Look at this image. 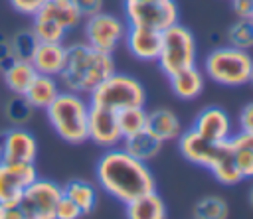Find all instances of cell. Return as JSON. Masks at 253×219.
<instances>
[{
    "instance_id": "6da1fadb",
    "label": "cell",
    "mask_w": 253,
    "mask_h": 219,
    "mask_svg": "<svg viewBox=\"0 0 253 219\" xmlns=\"http://www.w3.org/2000/svg\"><path fill=\"white\" fill-rule=\"evenodd\" d=\"M95 178L99 187L121 203H128L156 189V180L146 162L132 158L119 146L107 148L101 154L95 166Z\"/></svg>"
},
{
    "instance_id": "7a4b0ae2",
    "label": "cell",
    "mask_w": 253,
    "mask_h": 219,
    "mask_svg": "<svg viewBox=\"0 0 253 219\" xmlns=\"http://www.w3.org/2000/svg\"><path fill=\"white\" fill-rule=\"evenodd\" d=\"M113 73V53L99 51L85 41H73L67 45L65 65L57 75V81L61 89L89 97V93Z\"/></svg>"
},
{
    "instance_id": "3957f363",
    "label": "cell",
    "mask_w": 253,
    "mask_h": 219,
    "mask_svg": "<svg viewBox=\"0 0 253 219\" xmlns=\"http://www.w3.org/2000/svg\"><path fill=\"white\" fill-rule=\"evenodd\" d=\"M45 118L53 132L67 144L87 142V118L89 99L83 95L61 89L59 95L45 107Z\"/></svg>"
},
{
    "instance_id": "277c9868",
    "label": "cell",
    "mask_w": 253,
    "mask_h": 219,
    "mask_svg": "<svg viewBox=\"0 0 253 219\" xmlns=\"http://www.w3.org/2000/svg\"><path fill=\"white\" fill-rule=\"evenodd\" d=\"M253 71V55L233 45H217L204 57V73L221 87H243Z\"/></svg>"
},
{
    "instance_id": "5b68a950",
    "label": "cell",
    "mask_w": 253,
    "mask_h": 219,
    "mask_svg": "<svg viewBox=\"0 0 253 219\" xmlns=\"http://www.w3.org/2000/svg\"><path fill=\"white\" fill-rule=\"evenodd\" d=\"M89 105L105 107L111 110H123L128 107H144L146 89L136 77L115 71L89 93Z\"/></svg>"
},
{
    "instance_id": "8992f818",
    "label": "cell",
    "mask_w": 253,
    "mask_h": 219,
    "mask_svg": "<svg viewBox=\"0 0 253 219\" xmlns=\"http://www.w3.org/2000/svg\"><path fill=\"white\" fill-rule=\"evenodd\" d=\"M160 53H158V67L164 75H170L178 69L196 65L198 59V45L194 34L182 26L180 22L168 26L160 32Z\"/></svg>"
},
{
    "instance_id": "52a82bcc",
    "label": "cell",
    "mask_w": 253,
    "mask_h": 219,
    "mask_svg": "<svg viewBox=\"0 0 253 219\" xmlns=\"http://www.w3.org/2000/svg\"><path fill=\"white\" fill-rule=\"evenodd\" d=\"M61 197V185L47 178H36L18 197L22 219H55V205Z\"/></svg>"
},
{
    "instance_id": "ba28073f",
    "label": "cell",
    "mask_w": 253,
    "mask_h": 219,
    "mask_svg": "<svg viewBox=\"0 0 253 219\" xmlns=\"http://www.w3.org/2000/svg\"><path fill=\"white\" fill-rule=\"evenodd\" d=\"M126 28L128 26L123 18L101 10L89 18H83V41L99 51L115 53L125 41Z\"/></svg>"
},
{
    "instance_id": "9c48e42d",
    "label": "cell",
    "mask_w": 253,
    "mask_h": 219,
    "mask_svg": "<svg viewBox=\"0 0 253 219\" xmlns=\"http://www.w3.org/2000/svg\"><path fill=\"white\" fill-rule=\"evenodd\" d=\"M123 10L128 26H140L150 30H166L168 26L178 22L180 10L176 0H140L128 2L123 0Z\"/></svg>"
},
{
    "instance_id": "30bf717a",
    "label": "cell",
    "mask_w": 253,
    "mask_h": 219,
    "mask_svg": "<svg viewBox=\"0 0 253 219\" xmlns=\"http://www.w3.org/2000/svg\"><path fill=\"white\" fill-rule=\"evenodd\" d=\"M87 138L101 148H115L123 140V132L119 128L117 110L89 105V118H87Z\"/></svg>"
},
{
    "instance_id": "8fae6325",
    "label": "cell",
    "mask_w": 253,
    "mask_h": 219,
    "mask_svg": "<svg viewBox=\"0 0 253 219\" xmlns=\"http://www.w3.org/2000/svg\"><path fill=\"white\" fill-rule=\"evenodd\" d=\"M38 178L36 164L0 162V203H14Z\"/></svg>"
},
{
    "instance_id": "7c38bea8",
    "label": "cell",
    "mask_w": 253,
    "mask_h": 219,
    "mask_svg": "<svg viewBox=\"0 0 253 219\" xmlns=\"http://www.w3.org/2000/svg\"><path fill=\"white\" fill-rule=\"evenodd\" d=\"M192 128L200 136H204L206 140L215 142V144L227 142L231 138V134H233V122H231L229 114L221 107H206V109H202L196 114Z\"/></svg>"
},
{
    "instance_id": "4fadbf2b",
    "label": "cell",
    "mask_w": 253,
    "mask_h": 219,
    "mask_svg": "<svg viewBox=\"0 0 253 219\" xmlns=\"http://www.w3.org/2000/svg\"><path fill=\"white\" fill-rule=\"evenodd\" d=\"M38 158V140L36 136L24 126L6 128L4 136V150L0 162L12 164H36Z\"/></svg>"
},
{
    "instance_id": "5bb4252c",
    "label": "cell",
    "mask_w": 253,
    "mask_h": 219,
    "mask_svg": "<svg viewBox=\"0 0 253 219\" xmlns=\"http://www.w3.org/2000/svg\"><path fill=\"white\" fill-rule=\"evenodd\" d=\"M176 140H178V150L184 156V160H188L194 166L206 168V170L213 164V160L217 156V150H219V144L206 140L194 128L182 130Z\"/></svg>"
},
{
    "instance_id": "9a60e30c",
    "label": "cell",
    "mask_w": 253,
    "mask_h": 219,
    "mask_svg": "<svg viewBox=\"0 0 253 219\" xmlns=\"http://www.w3.org/2000/svg\"><path fill=\"white\" fill-rule=\"evenodd\" d=\"M160 37L162 34L158 30L128 26L123 43L126 45L128 53L138 61H156L160 53Z\"/></svg>"
},
{
    "instance_id": "2e32d148",
    "label": "cell",
    "mask_w": 253,
    "mask_h": 219,
    "mask_svg": "<svg viewBox=\"0 0 253 219\" xmlns=\"http://www.w3.org/2000/svg\"><path fill=\"white\" fill-rule=\"evenodd\" d=\"M168 77L170 89L172 93L180 99V101H194L204 93L206 87V75L198 65H190L184 69H178Z\"/></svg>"
},
{
    "instance_id": "e0dca14e",
    "label": "cell",
    "mask_w": 253,
    "mask_h": 219,
    "mask_svg": "<svg viewBox=\"0 0 253 219\" xmlns=\"http://www.w3.org/2000/svg\"><path fill=\"white\" fill-rule=\"evenodd\" d=\"M65 55L67 45L63 41H40L30 61L38 73L57 77L65 65Z\"/></svg>"
},
{
    "instance_id": "ac0fdd59",
    "label": "cell",
    "mask_w": 253,
    "mask_h": 219,
    "mask_svg": "<svg viewBox=\"0 0 253 219\" xmlns=\"http://www.w3.org/2000/svg\"><path fill=\"white\" fill-rule=\"evenodd\" d=\"M146 130L154 134L158 140L170 142V140H176L184 128L174 110L154 109V110H146Z\"/></svg>"
},
{
    "instance_id": "d6986e66",
    "label": "cell",
    "mask_w": 253,
    "mask_h": 219,
    "mask_svg": "<svg viewBox=\"0 0 253 219\" xmlns=\"http://www.w3.org/2000/svg\"><path fill=\"white\" fill-rule=\"evenodd\" d=\"M125 215L126 219H168L166 203L156 189L125 203Z\"/></svg>"
},
{
    "instance_id": "ffe728a7",
    "label": "cell",
    "mask_w": 253,
    "mask_h": 219,
    "mask_svg": "<svg viewBox=\"0 0 253 219\" xmlns=\"http://www.w3.org/2000/svg\"><path fill=\"white\" fill-rule=\"evenodd\" d=\"M162 140H158L154 134H150L146 128L144 130H138L134 134H128L121 140V148L130 154L132 158L140 160V162H150L154 160L160 150H162Z\"/></svg>"
},
{
    "instance_id": "44dd1931",
    "label": "cell",
    "mask_w": 253,
    "mask_h": 219,
    "mask_svg": "<svg viewBox=\"0 0 253 219\" xmlns=\"http://www.w3.org/2000/svg\"><path fill=\"white\" fill-rule=\"evenodd\" d=\"M36 14L53 20V22L59 24L65 32L75 30V28L83 22V18H81L79 10L75 8L73 0H45V2L42 4V8H40Z\"/></svg>"
},
{
    "instance_id": "7402d4cb",
    "label": "cell",
    "mask_w": 253,
    "mask_h": 219,
    "mask_svg": "<svg viewBox=\"0 0 253 219\" xmlns=\"http://www.w3.org/2000/svg\"><path fill=\"white\" fill-rule=\"evenodd\" d=\"M59 91H61V85H59L57 77L38 73L34 77V81L30 83V87L26 89L24 97L36 110H45V107L59 95Z\"/></svg>"
},
{
    "instance_id": "603a6c76",
    "label": "cell",
    "mask_w": 253,
    "mask_h": 219,
    "mask_svg": "<svg viewBox=\"0 0 253 219\" xmlns=\"http://www.w3.org/2000/svg\"><path fill=\"white\" fill-rule=\"evenodd\" d=\"M211 172V176L215 178V182L223 183V185H237L243 182L239 170H237V164H235V158H233V150L229 146V142H221L219 144V150H217V156L213 160V164L208 168Z\"/></svg>"
},
{
    "instance_id": "cb8c5ba5",
    "label": "cell",
    "mask_w": 253,
    "mask_h": 219,
    "mask_svg": "<svg viewBox=\"0 0 253 219\" xmlns=\"http://www.w3.org/2000/svg\"><path fill=\"white\" fill-rule=\"evenodd\" d=\"M4 87L12 93V95H24L26 89L30 87V83L34 81V77L38 75V71L34 69L32 61L28 59H16L10 67H6L4 71H0Z\"/></svg>"
},
{
    "instance_id": "d4e9b609",
    "label": "cell",
    "mask_w": 253,
    "mask_h": 219,
    "mask_svg": "<svg viewBox=\"0 0 253 219\" xmlns=\"http://www.w3.org/2000/svg\"><path fill=\"white\" fill-rule=\"evenodd\" d=\"M61 193L65 197H69L81 209L83 215H89L95 209L97 199H99L95 185L91 182H87V180H77V178L75 180H69L67 183H63L61 185Z\"/></svg>"
},
{
    "instance_id": "484cf974",
    "label": "cell",
    "mask_w": 253,
    "mask_h": 219,
    "mask_svg": "<svg viewBox=\"0 0 253 219\" xmlns=\"http://www.w3.org/2000/svg\"><path fill=\"white\" fill-rule=\"evenodd\" d=\"M229 205L223 197L204 195L192 207V219H227Z\"/></svg>"
},
{
    "instance_id": "4316f807",
    "label": "cell",
    "mask_w": 253,
    "mask_h": 219,
    "mask_svg": "<svg viewBox=\"0 0 253 219\" xmlns=\"http://www.w3.org/2000/svg\"><path fill=\"white\" fill-rule=\"evenodd\" d=\"M227 45L237 49H253V18H237L225 32Z\"/></svg>"
},
{
    "instance_id": "83f0119b",
    "label": "cell",
    "mask_w": 253,
    "mask_h": 219,
    "mask_svg": "<svg viewBox=\"0 0 253 219\" xmlns=\"http://www.w3.org/2000/svg\"><path fill=\"white\" fill-rule=\"evenodd\" d=\"M34 110L36 109L28 103V99L24 95H14L8 99V103L4 107V116L8 118V122L12 126H24L32 120Z\"/></svg>"
},
{
    "instance_id": "f1b7e54d",
    "label": "cell",
    "mask_w": 253,
    "mask_h": 219,
    "mask_svg": "<svg viewBox=\"0 0 253 219\" xmlns=\"http://www.w3.org/2000/svg\"><path fill=\"white\" fill-rule=\"evenodd\" d=\"M117 118H119V128L123 132V138L146 128V109L144 107H128V109L117 110Z\"/></svg>"
},
{
    "instance_id": "f546056e",
    "label": "cell",
    "mask_w": 253,
    "mask_h": 219,
    "mask_svg": "<svg viewBox=\"0 0 253 219\" xmlns=\"http://www.w3.org/2000/svg\"><path fill=\"white\" fill-rule=\"evenodd\" d=\"M32 32L36 34L38 41H63L67 36V32L59 24H55L53 20L43 18L40 14L32 16Z\"/></svg>"
},
{
    "instance_id": "4dcf8cb0",
    "label": "cell",
    "mask_w": 253,
    "mask_h": 219,
    "mask_svg": "<svg viewBox=\"0 0 253 219\" xmlns=\"http://www.w3.org/2000/svg\"><path fill=\"white\" fill-rule=\"evenodd\" d=\"M38 37L36 34L32 32V28L28 30H18L14 36H10V47H12V53L16 59H32L36 47H38Z\"/></svg>"
},
{
    "instance_id": "1f68e13d",
    "label": "cell",
    "mask_w": 253,
    "mask_h": 219,
    "mask_svg": "<svg viewBox=\"0 0 253 219\" xmlns=\"http://www.w3.org/2000/svg\"><path fill=\"white\" fill-rule=\"evenodd\" d=\"M229 146L233 150V158H235V164H237V170H239L241 178L243 180H253V152L247 150V148L233 146V144H229Z\"/></svg>"
},
{
    "instance_id": "d6a6232c",
    "label": "cell",
    "mask_w": 253,
    "mask_h": 219,
    "mask_svg": "<svg viewBox=\"0 0 253 219\" xmlns=\"http://www.w3.org/2000/svg\"><path fill=\"white\" fill-rule=\"evenodd\" d=\"M81 217H83L81 209L69 197H65L61 193V197H59V201L55 205V219H81Z\"/></svg>"
},
{
    "instance_id": "836d02e7",
    "label": "cell",
    "mask_w": 253,
    "mask_h": 219,
    "mask_svg": "<svg viewBox=\"0 0 253 219\" xmlns=\"http://www.w3.org/2000/svg\"><path fill=\"white\" fill-rule=\"evenodd\" d=\"M8 2H10V6H12L18 14L32 18V16L42 8V4H43L45 0H8Z\"/></svg>"
},
{
    "instance_id": "e575fe53",
    "label": "cell",
    "mask_w": 253,
    "mask_h": 219,
    "mask_svg": "<svg viewBox=\"0 0 253 219\" xmlns=\"http://www.w3.org/2000/svg\"><path fill=\"white\" fill-rule=\"evenodd\" d=\"M73 4L79 10L81 18H89V16H93V14L103 10L105 0H73Z\"/></svg>"
},
{
    "instance_id": "d590c367",
    "label": "cell",
    "mask_w": 253,
    "mask_h": 219,
    "mask_svg": "<svg viewBox=\"0 0 253 219\" xmlns=\"http://www.w3.org/2000/svg\"><path fill=\"white\" fill-rule=\"evenodd\" d=\"M16 61L12 47H10V37L0 34V71H4L6 67H10Z\"/></svg>"
},
{
    "instance_id": "8d00e7d4",
    "label": "cell",
    "mask_w": 253,
    "mask_h": 219,
    "mask_svg": "<svg viewBox=\"0 0 253 219\" xmlns=\"http://www.w3.org/2000/svg\"><path fill=\"white\" fill-rule=\"evenodd\" d=\"M237 126L239 130H245V132H253V101L247 103L241 110H239V116H237Z\"/></svg>"
},
{
    "instance_id": "74e56055",
    "label": "cell",
    "mask_w": 253,
    "mask_h": 219,
    "mask_svg": "<svg viewBox=\"0 0 253 219\" xmlns=\"http://www.w3.org/2000/svg\"><path fill=\"white\" fill-rule=\"evenodd\" d=\"M229 144L239 146V148H247L253 152V132H245V130H237L231 134Z\"/></svg>"
},
{
    "instance_id": "f35d334b",
    "label": "cell",
    "mask_w": 253,
    "mask_h": 219,
    "mask_svg": "<svg viewBox=\"0 0 253 219\" xmlns=\"http://www.w3.org/2000/svg\"><path fill=\"white\" fill-rule=\"evenodd\" d=\"M231 10L237 18H253V0H231Z\"/></svg>"
},
{
    "instance_id": "ab89813d",
    "label": "cell",
    "mask_w": 253,
    "mask_h": 219,
    "mask_svg": "<svg viewBox=\"0 0 253 219\" xmlns=\"http://www.w3.org/2000/svg\"><path fill=\"white\" fill-rule=\"evenodd\" d=\"M0 219H22L18 203H0Z\"/></svg>"
},
{
    "instance_id": "60d3db41",
    "label": "cell",
    "mask_w": 253,
    "mask_h": 219,
    "mask_svg": "<svg viewBox=\"0 0 253 219\" xmlns=\"http://www.w3.org/2000/svg\"><path fill=\"white\" fill-rule=\"evenodd\" d=\"M4 136H6V128L0 130V160H2V150H4Z\"/></svg>"
},
{
    "instance_id": "b9f144b4",
    "label": "cell",
    "mask_w": 253,
    "mask_h": 219,
    "mask_svg": "<svg viewBox=\"0 0 253 219\" xmlns=\"http://www.w3.org/2000/svg\"><path fill=\"white\" fill-rule=\"evenodd\" d=\"M249 205L253 207V185H251V189H249Z\"/></svg>"
},
{
    "instance_id": "7bdbcfd3",
    "label": "cell",
    "mask_w": 253,
    "mask_h": 219,
    "mask_svg": "<svg viewBox=\"0 0 253 219\" xmlns=\"http://www.w3.org/2000/svg\"><path fill=\"white\" fill-rule=\"evenodd\" d=\"M249 85L253 87V71H251V77H249Z\"/></svg>"
},
{
    "instance_id": "ee69618b",
    "label": "cell",
    "mask_w": 253,
    "mask_h": 219,
    "mask_svg": "<svg viewBox=\"0 0 253 219\" xmlns=\"http://www.w3.org/2000/svg\"><path fill=\"white\" fill-rule=\"evenodd\" d=\"M128 2H140V0H128Z\"/></svg>"
}]
</instances>
